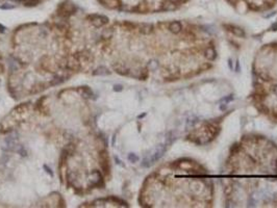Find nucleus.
Returning a JSON list of instances; mask_svg holds the SVG:
<instances>
[{
	"instance_id": "nucleus-1",
	"label": "nucleus",
	"mask_w": 277,
	"mask_h": 208,
	"mask_svg": "<svg viewBox=\"0 0 277 208\" xmlns=\"http://www.w3.org/2000/svg\"><path fill=\"white\" fill-rule=\"evenodd\" d=\"M76 12V7L72 2L70 1H64L62 3H60L59 7L56 10V14L57 16H60V18H68L70 16H72L73 14H75Z\"/></svg>"
},
{
	"instance_id": "nucleus-2",
	"label": "nucleus",
	"mask_w": 277,
	"mask_h": 208,
	"mask_svg": "<svg viewBox=\"0 0 277 208\" xmlns=\"http://www.w3.org/2000/svg\"><path fill=\"white\" fill-rule=\"evenodd\" d=\"M88 19L91 20V22L95 26H102L108 23V18L106 16H102V15H90V16H88Z\"/></svg>"
},
{
	"instance_id": "nucleus-3",
	"label": "nucleus",
	"mask_w": 277,
	"mask_h": 208,
	"mask_svg": "<svg viewBox=\"0 0 277 208\" xmlns=\"http://www.w3.org/2000/svg\"><path fill=\"white\" fill-rule=\"evenodd\" d=\"M226 28H228L227 30L230 31L232 33L233 35L237 36V38H245L246 33L244 31V29H242L241 27H237L236 25H231V24H227V25H224Z\"/></svg>"
},
{
	"instance_id": "nucleus-4",
	"label": "nucleus",
	"mask_w": 277,
	"mask_h": 208,
	"mask_svg": "<svg viewBox=\"0 0 277 208\" xmlns=\"http://www.w3.org/2000/svg\"><path fill=\"white\" fill-rule=\"evenodd\" d=\"M181 29H182L181 23L178 22V21H173V22H171L169 24L170 32L174 33V35H177V33H179L181 31Z\"/></svg>"
},
{
	"instance_id": "nucleus-5",
	"label": "nucleus",
	"mask_w": 277,
	"mask_h": 208,
	"mask_svg": "<svg viewBox=\"0 0 277 208\" xmlns=\"http://www.w3.org/2000/svg\"><path fill=\"white\" fill-rule=\"evenodd\" d=\"M204 54H205L206 59H209V60H214L216 57H217V52H216V50L213 47H208V49H206Z\"/></svg>"
},
{
	"instance_id": "nucleus-6",
	"label": "nucleus",
	"mask_w": 277,
	"mask_h": 208,
	"mask_svg": "<svg viewBox=\"0 0 277 208\" xmlns=\"http://www.w3.org/2000/svg\"><path fill=\"white\" fill-rule=\"evenodd\" d=\"M152 28H153V27H152V25H150V24H145V25L142 27L141 31L144 33V35H149V33L152 31Z\"/></svg>"
},
{
	"instance_id": "nucleus-7",
	"label": "nucleus",
	"mask_w": 277,
	"mask_h": 208,
	"mask_svg": "<svg viewBox=\"0 0 277 208\" xmlns=\"http://www.w3.org/2000/svg\"><path fill=\"white\" fill-rule=\"evenodd\" d=\"M95 75H107L109 74V72H107V70H106L104 67H100V68L97 70V72L94 73Z\"/></svg>"
},
{
	"instance_id": "nucleus-8",
	"label": "nucleus",
	"mask_w": 277,
	"mask_h": 208,
	"mask_svg": "<svg viewBox=\"0 0 277 208\" xmlns=\"http://www.w3.org/2000/svg\"><path fill=\"white\" fill-rule=\"evenodd\" d=\"M81 90H83L84 95V96H86V97H91V96H92V95H93V92L91 91L88 87H81Z\"/></svg>"
},
{
	"instance_id": "nucleus-9",
	"label": "nucleus",
	"mask_w": 277,
	"mask_h": 208,
	"mask_svg": "<svg viewBox=\"0 0 277 208\" xmlns=\"http://www.w3.org/2000/svg\"><path fill=\"white\" fill-rule=\"evenodd\" d=\"M128 160L130 163H136V161L139 160V157L136 154H133V153H130L128 155Z\"/></svg>"
},
{
	"instance_id": "nucleus-10",
	"label": "nucleus",
	"mask_w": 277,
	"mask_h": 208,
	"mask_svg": "<svg viewBox=\"0 0 277 208\" xmlns=\"http://www.w3.org/2000/svg\"><path fill=\"white\" fill-rule=\"evenodd\" d=\"M260 77L265 81H269L270 80V76L268 74H266V73H263V72L260 73Z\"/></svg>"
},
{
	"instance_id": "nucleus-11",
	"label": "nucleus",
	"mask_w": 277,
	"mask_h": 208,
	"mask_svg": "<svg viewBox=\"0 0 277 208\" xmlns=\"http://www.w3.org/2000/svg\"><path fill=\"white\" fill-rule=\"evenodd\" d=\"M0 8H1V10H13V8H15V5L3 4V5H0Z\"/></svg>"
},
{
	"instance_id": "nucleus-12",
	"label": "nucleus",
	"mask_w": 277,
	"mask_h": 208,
	"mask_svg": "<svg viewBox=\"0 0 277 208\" xmlns=\"http://www.w3.org/2000/svg\"><path fill=\"white\" fill-rule=\"evenodd\" d=\"M158 67V63H156V62H150L149 63V68L150 69H152V70H154V69H156Z\"/></svg>"
},
{
	"instance_id": "nucleus-13",
	"label": "nucleus",
	"mask_w": 277,
	"mask_h": 208,
	"mask_svg": "<svg viewBox=\"0 0 277 208\" xmlns=\"http://www.w3.org/2000/svg\"><path fill=\"white\" fill-rule=\"evenodd\" d=\"M239 151V146L237 145H233L232 147H231V149H230V152H231V154H234V152H237Z\"/></svg>"
},
{
	"instance_id": "nucleus-14",
	"label": "nucleus",
	"mask_w": 277,
	"mask_h": 208,
	"mask_svg": "<svg viewBox=\"0 0 277 208\" xmlns=\"http://www.w3.org/2000/svg\"><path fill=\"white\" fill-rule=\"evenodd\" d=\"M232 99H233V95H230V96L228 97V98H227V97L223 98V99L221 100V102H227V103H228V102H229V101H231Z\"/></svg>"
},
{
	"instance_id": "nucleus-15",
	"label": "nucleus",
	"mask_w": 277,
	"mask_h": 208,
	"mask_svg": "<svg viewBox=\"0 0 277 208\" xmlns=\"http://www.w3.org/2000/svg\"><path fill=\"white\" fill-rule=\"evenodd\" d=\"M122 90H123V87H122V85H121V84H116L114 87V91L115 92H121Z\"/></svg>"
},
{
	"instance_id": "nucleus-16",
	"label": "nucleus",
	"mask_w": 277,
	"mask_h": 208,
	"mask_svg": "<svg viewBox=\"0 0 277 208\" xmlns=\"http://www.w3.org/2000/svg\"><path fill=\"white\" fill-rule=\"evenodd\" d=\"M271 29H272L273 31H276V30H277V22L272 24V26H271Z\"/></svg>"
},
{
	"instance_id": "nucleus-17",
	"label": "nucleus",
	"mask_w": 277,
	"mask_h": 208,
	"mask_svg": "<svg viewBox=\"0 0 277 208\" xmlns=\"http://www.w3.org/2000/svg\"><path fill=\"white\" fill-rule=\"evenodd\" d=\"M44 169H45V170H46V172H47L48 174H50V176H51V177H52V176H53V173H52V172H51V170H50V169H48V168H47L46 166H44Z\"/></svg>"
},
{
	"instance_id": "nucleus-18",
	"label": "nucleus",
	"mask_w": 277,
	"mask_h": 208,
	"mask_svg": "<svg viewBox=\"0 0 277 208\" xmlns=\"http://www.w3.org/2000/svg\"><path fill=\"white\" fill-rule=\"evenodd\" d=\"M228 65H229L230 69H232V59H228Z\"/></svg>"
},
{
	"instance_id": "nucleus-19",
	"label": "nucleus",
	"mask_w": 277,
	"mask_h": 208,
	"mask_svg": "<svg viewBox=\"0 0 277 208\" xmlns=\"http://www.w3.org/2000/svg\"><path fill=\"white\" fill-rule=\"evenodd\" d=\"M273 93L277 96V85H275V87H273Z\"/></svg>"
},
{
	"instance_id": "nucleus-20",
	"label": "nucleus",
	"mask_w": 277,
	"mask_h": 208,
	"mask_svg": "<svg viewBox=\"0 0 277 208\" xmlns=\"http://www.w3.org/2000/svg\"><path fill=\"white\" fill-rule=\"evenodd\" d=\"M240 71V63H239V60H237L236 62V72H239Z\"/></svg>"
}]
</instances>
